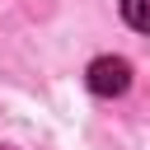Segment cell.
<instances>
[{
	"instance_id": "obj_1",
	"label": "cell",
	"mask_w": 150,
	"mask_h": 150,
	"mask_svg": "<svg viewBox=\"0 0 150 150\" xmlns=\"http://www.w3.org/2000/svg\"><path fill=\"white\" fill-rule=\"evenodd\" d=\"M84 80H89V89H94L98 98H117V94H127V84H131V66H127L122 56H98Z\"/></svg>"
},
{
	"instance_id": "obj_2",
	"label": "cell",
	"mask_w": 150,
	"mask_h": 150,
	"mask_svg": "<svg viewBox=\"0 0 150 150\" xmlns=\"http://www.w3.org/2000/svg\"><path fill=\"white\" fill-rule=\"evenodd\" d=\"M122 19L136 33H150V0H122Z\"/></svg>"
}]
</instances>
